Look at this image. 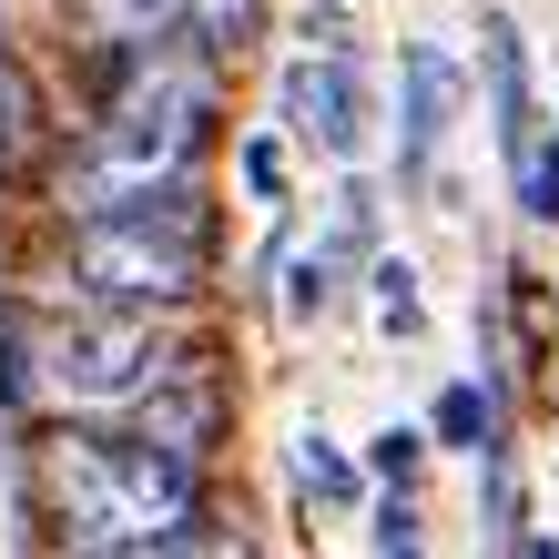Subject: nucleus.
<instances>
[{
  "instance_id": "f257e3e1",
  "label": "nucleus",
  "mask_w": 559,
  "mask_h": 559,
  "mask_svg": "<svg viewBox=\"0 0 559 559\" xmlns=\"http://www.w3.org/2000/svg\"><path fill=\"white\" fill-rule=\"evenodd\" d=\"M31 509L61 559H153L174 530L204 519V468H183L153 438H103L61 417L31 448Z\"/></svg>"
},
{
  "instance_id": "f03ea898",
  "label": "nucleus",
  "mask_w": 559,
  "mask_h": 559,
  "mask_svg": "<svg viewBox=\"0 0 559 559\" xmlns=\"http://www.w3.org/2000/svg\"><path fill=\"white\" fill-rule=\"evenodd\" d=\"M174 336H163L153 316H103V306H61V316H31V407L51 417H133L163 367H174Z\"/></svg>"
},
{
  "instance_id": "7ed1b4c3",
  "label": "nucleus",
  "mask_w": 559,
  "mask_h": 559,
  "mask_svg": "<svg viewBox=\"0 0 559 559\" xmlns=\"http://www.w3.org/2000/svg\"><path fill=\"white\" fill-rule=\"evenodd\" d=\"M204 275H214V245L193 235H163L143 214H103V224H61V295L72 306H103V316H183L204 306Z\"/></svg>"
},
{
  "instance_id": "20e7f679",
  "label": "nucleus",
  "mask_w": 559,
  "mask_h": 559,
  "mask_svg": "<svg viewBox=\"0 0 559 559\" xmlns=\"http://www.w3.org/2000/svg\"><path fill=\"white\" fill-rule=\"evenodd\" d=\"M275 112L295 122L306 153L356 163L367 153V122H377V92H367V72H356V51H295L285 82H275Z\"/></svg>"
},
{
  "instance_id": "39448f33",
  "label": "nucleus",
  "mask_w": 559,
  "mask_h": 559,
  "mask_svg": "<svg viewBox=\"0 0 559 559\" xmlns=\"http://www.w3.org/2000/svg\"><path fill=\"white\" fill-rule=\"evenodd\" d=\"M224 427H235V386H224V367H214V356H174V367H163V386L133 407V438L174 448L183 468H214Z\"/></svg>"
},
{
  "instance_id": "423d86ee",
  "label": "nucleus",
  "mask_w": 559,
  "mask_h": 559,
  "mask_svg": "<svg viewBox=\"0 0 559 559\" xmlns=\"http://www.w3.org/2000/svg\"><path fill=\"white\" fill-rule=\"evenodd\" d=\"M448 133H457V61L438 41H407V61H397V174L427 183Z\"/></svg>"
},
{
  "instance_id": "0eeeda50",
  "label": "nucleus",
  "mask_w": 559,
  "mask_h": 559,
  "mask_svg": "<svg viewBox=\"0 0 559 559\" xmlns=\"http://www.w3.org/2000/svg\"><path fill=\"white\" fill-rule=\"evenodd\" d=\"M488 112H499V153H509V163L539 143V112H530V41H519L509 11H488Z\"/></svg>"
},
{
  "instance_id": "6e6552de",
  "label": "nucleus",
  "mask_w": 559,
  "mask_h": 559,
  "mask_svg": "<svg viewBox=\"0 0 559 559\" xmlns=\"http://www.w3.org/2000/svg\"><path fill=\"white\" fill-rule=\"evenodd\" d=\"M183 11L193 0H72V31L92 51H153V41H183Z\"/></svg>"
},
{
  "instance_id": "1a4fd4ad",
  "label": "nucleus",
  "mask_w": 559,
  "mask_h": 559,
  "mask_svg": "<svg viewBox=\"0 0 559 559\" xmlns=\"http://www.w3.org/2000/svg\"><path fill=\"white\" fill-rule=\"evenodd\" d=\"M41 153H51V103L21 72V51H0V183H31Z\"/></svg>"
},
{
  "instance_id": "9d476101",
  "label": "nucleus",
  "mask_w": 559,
  "mask_h": 559,
  "mask_svg": "<svg viewBox=\"0 0 559 559\" xmlns=\"http://www.w3.org/2000/svg\"><path fill=\"white\" fill-rule=\"evenodd\" d=\"M254 21H265V0H193V11H183V41L214 51V61H235L254 41Z\"/></svg>"
},
{
  "instance_id": "9b49d317",
  "label": "nucleus",
  "mask_w": 559,
  "mask_h": 559,
  "mask_svg": "<svg viewBox=\"0 0 559 559\" xmlns=\"http://www.w3.org/2000/svg\"><path fill=\"white\" fill-rule=\"evenodd\" d=\"M295 478H306V499H325V509H356V468L336 457V438H295Z\"/></svg>"
},
{
  "instance_id": "f8f14e48",
  "label": "nucleus",
  "mask_w": 559,
  "mask_h": 559,
  "mask_svg": "<svg viewBox=\"0 0 559 559\" xmlns=\"http://www.w3.org/2000/svg\"><path fill=\"white\" fill-rule=\"evenodd\" d=\"M367 285H377V325H386V336H417V325H427V306H417V275L397 265V254H377V265H367Z\"/></svg>"
},
{
  "instance_id": "ddd939ff",
  "label": "nucleus",
  "mask_w": 559,
  "mask_h": 559,
  "mask_svg": "<svg viewBox=\"0 0 559 559\" xmlns=\"http://www.w3.org/2000/svg\"><path fill=\"white\" fill-rule=\"evenodd\" d=\"M509 174H519V214H530V224H559V143L539 133L530 153L509 163Z\"/></svg>"
},
{
  "instance_id": "4468645a",
  "label": "nucleus",
  "mask_w": 559,
  "mask_h": 559,
  "mask_svg": "<svg viewBox=\"0 0 559 559\" xmlns=\"http://www.w3.org/2000/svg\"><path fill=\"white\" fill-rule=\"evenodd\" d=\"M153 559H265V549H254V539L235 530V519H214V509H204L193 530H174V539H163Z\"/></svg>"
},
{
  "instance_id": "2eb2a0df",
  "label": "nucleus",
  "mask_w": 559,
  "mask_h": 559,
  "mask_svg": "<svg viewBox=\"0 0 559 559\" xmlns=\"http://www.w3.org/2000/svg\"><path fill=\"white\" fill-rule=\"evenodd\" d=\"M438 438L448 448H478L488 438V397H478V386H448V397H438Z\"/></svg>"
},
{
  "instance_id": "dca6fc26",
  "label": "nucleus",
  "mask_w": 559,
  "mask_h": 559,
  "mask_svg": "<svg viewBox=\"0 0 559 559\" xmlns=\"http://www.w3.org/2000/svg\"><path fill=\"white\" fill-rule=\"evenodd\" d=\"M245 193H254V204H285V143L275 133L245 143Z\"/></svg>"
},
{
  "instance_id": "f3484780",
  "label": "nucleus",
  "mask_w": 559,
  "mask_h": 559,
  "mask_svg": "<svg viewBox=\"0 0 559 559\" xmlns=\"http://www.w3.org/2000/svg\"><path fill=\"white\" fill-rule=\"evenodd\" d=\"M417 457H427V438H417V427H386V438L367 448V468H377L386 488H407V478H417Z\"/></svg>"
},
{
  "instance_id": "a211bd4d",
  "label": "nucleus",
  "mask_w": 559,
  "mask_h": 559,
  "mask_svg": "<svg viewBox=\"0 0 559 559\" xmlns=\"http://www.w3.org/2000/svg\"><path fill=\"white\" fill-rule=\"evenodd\" d=\"M377 559H417V509H407V488L377 509Z\"/></svg>"
},
{
  "instance_id": "6ab92c4d",
  "label": "nucleus",
  "mask_w": 559,
  "mask_h": 559,
  "mask_svg": "<svg viewBox=\"0 0 559 559\" xmlns=\"http://www.w3.org/2000/svg\"><path fill=\"white\" fill-rule=\"evenodd\" d=\"M306 51H356L346 41V0H316V11H306Z\"/></svg>"
},
{
  "instance_id": "aec40b11",
  "label": "nucleus",
  "mask_w": 559,
  "mask_h": 559,
  "mask_svg": "<svg viewBox=\"0 0 559 559\" xmlns=\"http://www.w3.org/2000/svg\"><path fill=\"white\" fill-rule=\"evenodd\" d=\"M530 559H559V549H549V539H530Z\"/></svg>"
}]
</instances>
